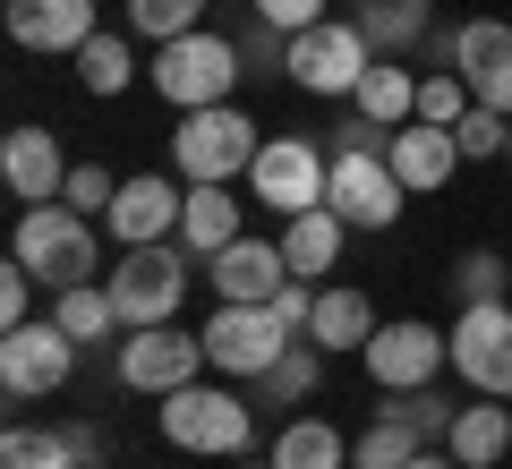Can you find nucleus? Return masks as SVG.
I'll return each mask as SVG.
<instances>
[{"mask_svg":"<svg viewBox=\"0 0 512 469\" xmlns=\"http://www.w3.org/2000/svg\"><path fill=\"white\" fill-rule=\"evenodd\" d=\"M291 282V256H282V239H231V248L214 256V290L239 307H274V290Z\"/></svg>","mask_w":512,"mask_h":469,"instance_id":"f3484780","label":"nucleus"},{"mask_svg":"<svg viewBox=\"0 0 512 469\" xmlns=\"http://www.w3.org/2000/svg\"><path fill=\"white\" fill-rule=\"evenodd\" d=\"M197 18H205V0H128V26L146 43H180V35H197Z\"/></svg>","mask_w":512,"mask_h":469,"instance_id":"473e14b6","label":"nucleus"},{"mask_svg":"<svg viewBox=\"0 0 512 469\" xmlns=\"http://www.w3.org/2000/svg\"><path fill=\"white\" fill-rule=\"evenodd\" d=\"M239 77H248V60H239V43L214 35V26H197V35H180V43H163V52H154V94H163L171 111L231 103Z\"/></svg>","mask_w":512,"mask_h":469,"instance_id":"f03ea898","label":"nucleus"},{"mask_svg":"<svg viewBox=\"0 0 512 469\" xmlns=\"http://www.w3.org/2000/svg\"><path fill=\"white\" fill-rule=\"evenodd\" d=\"M111 197H120V180H111L103 163H77V171H69V188H60V205H69V214H86V222H94V214H111Z\"/></svg>","mask_w":512,"mask_h":469,"instance_id":"c9c22d12","label":"nucleus"},{"mask_svg":"<svg viewBox=\"0 0 512 469\" xmlns=\"http://www.w3.org/2000/svg\"><path fill=\"white\" fill-rule=\"evenodd\" d=\"M248 180H256V205L265 214H316L325 205V180H333V163L316 154V137H265L256 145V163H248Z\"/></svg>","mask_w":512,"mask_h":469,"instance_id":"6e6552de","label":"nucleus"},{"mask_svg":"<svg viewBox=\"0 0 512 469\" xmlns=\"http://www.w3.org/2000/svg\"><path fill=\"white\" fill-rule=\"evenodd\" d=\"M9 35L26 52H86V35L103 26H94V0H9Z\"/></svg>","mask_w":512,"mask_h":469,"instance_id":"a211bd4d","label":"nucleus"},{"mask_svg":"<svg viewBox=\"0 0 512 469\" xmlns=\"http://www.w3.org/2000/svg\"><path fill=\"white\" fill-rule=\"evenodd\" d=\"M376 418H402V427H419L427 444H453L461 401H453V393H436V384H419V393H384V410H376Z\"/></svg>","mask_w":512,"mask_h":469,"instance_id":"c85d7f7f","label":"nucleus"},{"mask_svg":"<svg viewBox=\"0 0 512 469\" xmlns=\"http://www.w3.org/2000/svg\"><path fill=\"white\" fill-rule=\"evenodd\" d=\"M461 111H470V86H461L453 69H436V77H419V120H436V128H453Z\"/></svg>","mask_w":512,"mask_h":469,"instance_id":"e433bc0d","label":"nucleus"},{"mask_svg":"<svg viewBox=\"0 0 512 469\" xmlns=\"http://www.w3.org/2000/svg\"><path fill=\"white\" fill-rule=\"evenodd\" d=\"M171 163H180V180H188V188H231L239 171L256 163V120H248V111H231V103L180 111Z\"/></svg>","mask_w":512,"mask_h":469,"instance_id":"7ed1b4c3","label":"nucleus"},{"mask_svg":"<svg viewBox=\"0 0 512 469\" xmlns=\"http://www.w3.org/2000/svg\"><path fill=\"white\" fill-rule=\"evenodd\" d=\"M427 452V435L419 427H402V418H376V427L350 444V469H410Z\"/></svg>","mask_w":512,"mask_h":469,"instance_id":"7c9ffc66","label":"nucleus"},{"mask_svg":"<svg viewBox=\"0 0 512 469\" xmlns=\"http://www.w3.org/2000/svg\"><path fill=\"white\" fill-rule=\"evenodd\" d=\"M69 171H77V163L60 154L52 128H9V137H0V180H9V197H26V205H60Z\"/></svg>","mask_w":512,"mask_h":469,"instance_id":"dca6fc26","label":"nucleus"},{"mask_svg":"<svg viewBox=\"0 0 512 469\" xmlns=\"http://www.w3.org/2000/svg\"><path fill=\"white\" fill-rule=\"evenodd\" d=\"M453 452H461V461H470V469H495V461H504V452H512V410H504V401H495V393H478L470 410L453 418Z\"/></svg>","mask_w":512,"mask_h":469,"instance_id":"b1692460","label":"nucleus"},{"mask_svg":"<svg viewBox=\"0 0 512 469\" xmlns=\"http://www.w3.org/2000/svg\"><path fill=\"white\" fill-rule=\"evenodd\" d=\"M453 367H461L470 393L512 401V307L504 299H478L453 316Z\"/></svg>","mask_w":512,"mask_h":469,"instance_id":"9d476101","label":"nucleus"},{"mask_svg":"<svg viewBox=\"0 0 512 469\" xmlns=\"http://www.w3.org/2000/svg\"><path fill=\"white\" fill-rule=\"evenodd\" d=\"M359 35L376 43L384 60H393V52H410V43L427 35V0H359Z\"/></svg>","mask_w":512,"mask_h":469,"instance_id":"cd10ccee","label":"nucleus"},{"mask_svg":"<svg viewBox=\"0 0 512 469\" xmlns=\"http://www.w3.org/2000/svg\"><path fill=\"white\" fill-rule=\"evenodd\" d=\"M367 333H376V307H367V290H316V325H308V342L325 350H367Z\"/></svg>","mask_w":512,"mask_h":469,"instance_id":"4be33fe9","label":"nucleus"},{"mask_svg":"<svg viewBox=\"0 0 512 469\" xmlns=\"http://www.w3.org/2000/svg\"><path fill=\"white\" fill-rule=\"evenodd\" d=\"M333 154H393V128L367 120V111H350V120L333 128Z\"/></svg>","mask_w":512,"mask_h":469,"instance_id":"4c0bfd02","label":"nucleus"},{"mask_svg":"<svg viewBox=\"0 0 512 469\" xmlns=\"http://www.w3.org/2000/svg\"><path fill=\"white\" fill-rule=\"evenodd\" d=\"M111 307H120V333L171 325V307L188 299V248L180 239H154V248H120V273H111Z\"/></svg>","mask_w":512,"mask_h":469,"instance_id":"20e7f679","label":"nucleus"},{"mask_svg":"<svg viewBox=\"0 0 512 469\" xmlns=\"http://www.w3.org/2000/svg\"><path fill=\"white\" fill-rule=\"evenodd\" d=\"M367 69H376V43L359 35V18H325L308 35H291V60H282V77L308 94H359Z\"/></svg>","mask_w":512,"mask_h":469,"instance_id":"0eeeda50","label":"nucleus"},{"mask_svg":"<svg viewBox=\"0 0 512 469\" xmlns=\"http://www.w3.org/2000/svg\"><path fill=\"white\" fill-rule=\"evenodd\" d=\"M77 376V342L43 316V325H9L0 333V384L18 401H35V393H60V384Z\"/></svg>","mask_w":512,"mask_h":469,"instance_id":"f8f14e48","label":"nucleus"},{"mask_svg":"<svg viewBox=\"0 0 512 469\" xmlns=\"http://www.w3.org/2000/svg\"><path fill=\"white\" fill-rule=\"evenodd\" d=\"M367 376H376V393H419V384H436L444 367H453V333L419 325V316H393V325L367 333Z\"/></svg>","mask_w":512,"mask_h":469,"instance_id":"1a4fd4ad","label":"nucleus"},{"mask_svg":"<svg viewBox=\"0 0 512 469\" xmlns=\"http://www.w3.org/2000/svg\"><path fill=\"white\" fill-rule=\"evenodd\" d=\"M26 299H35V273L9 265V273H0V333H9V325H35V316H26Z\"/></svg>","mask_w":512,"mask_h":469,"instance_id":"ea45409f","label":"nucleus"},{"mask_svg":"<svg viewBox=\"0 0 512 469\" xmlns=\"http://www.w3.org/2000/svg\"><path fill=\"white\" fill-rule=\"evenodd\" d=\"M410 469H470V461H461L453 444H427V452H419V461H410Z\"/></svg>","mask_w":512,"mask_h":469,"instance_id":"79ce46f5","label":"nucleus"},{"mask_svg":"<svg viewBox=\"0 0 512 469\" xmlns=\"http://www.w3.org/2000/svg\"><path fill=\"white\" fill-rule=\"evenodd\" d=\"M453 137H461V163H487V154H504L512 120H504V111H487V103H470V111L453 120Z\"/></svg>","mask_w":512,"mask_h":469,"instance_id":"f704fd0d","label":"nucleus"},{"mask_svg":"<svg viewBox=\"0 0 512 469\" xmlns=\"http://www.w3.org/2000/svg\"><path fill=\"white\" fill-rule=\"evenodd\" d=\"M171 239H180L188 256H205V265H214L231 239H248V231H239V197H231V188H188L180 231H171Z\"/></svg>","mask_w":512,"mask_h":469,"instance_id":"aec40b11","label":"nucleus"},{"mask_svg":"<svg viewBox=\"0 0 512 469\" xmlns=\"http://www.w3.org/2000/svg\"><path fill=\"white\" fill-rule=\"evenodd\" d=\"M52 325L69 342H103V333H120V307L103 282H77V290H52Z\"/></svg>","mask_w":512,"mask_h":469,"instance_id":"bb28decb","label":"nucleus"},{"mask_svg":"<svg viewBox=\"0 0 512 469\" xmlns=\"http://www.w3.org/2000/svg\"><path fill=\"white\" fill-rule=\"evenodd\" d=\"M350 111H367V120H384V128L419 120V77H410V69H393V60L376 52V69L359 77V94H350Z\"/></svg>","mask_w":512,"mask_h":469,"instance_id":"a878e982","label":"nucleus"},{"mask_svg":"<svg viewBox=\"0 0 512 469\" xmlns=\"http://www.w3.org/2000/svg\"><path fill=\"white\" fill-rule=\"evenodd\" d=\"M274 469H350V444L333 418H291L274 435Z\"/></svg>","mask_w":512,"mask_h":469,"instance_id":"393cba45","label":"nucleus"},{"mask_svg":"<svg viewBox=\"0 0 512 469\" xmlns=\"http://www.w3.org/2000/svg\"><path fill=\"white\" fill-rule=\"evenodd\" d=\"M504 163H512V137H504Z\"/></svg>","mask_w":512,"mask_h":469,"instance_id":"c03bdc74","label":"nucleus"},{"mask_svg":"<svg viewBox=\"0 0 512 469\" xmlns=\"http://www.w3.org/2000/svg\"><path fill=\"white\" fill-rule=\"evenodd\" d=\"M197 342H205V359H214L222 376H239V384H256V376H265V367L282 359V350L299 342V333L282 325L274 307H239V299H222L214 316H205V333H197Z\"/></svg>","mask_w":512,"mask_h":469,"instance_id":"423d86ee","label":"nucleus"},{"mask_svg":"<svg viewBox=\"0 0 512 469\" xmlns=\"http://www.w3.org/2000/svg\"><path fill=\"white\" fill-rule=\"evenodd\" d=\"M316 384H325V350H316V342H291L265 376L248 384V401H256V410H291V401H308Z\"/></svg>","mask_w":512,"mask_h":469,"instance_id":"5701e85b","label":"nucleus"},{"mask_svg":"<svg viewBox=\"0 0 512 469\" xmlns=\"http://www.w3.org/2000/svg\"><path fill=\"white\" fill-rule=\"evenodd\" d=\"M453 77L470 86V103H487V111L512 120V26L504 18H470L453 35Z\"/></svg>","mask_w":512,"mask_h":469,"instance_id":"2eb2a0df","label":"nucleus"},{"mask_svg":"<svg viewBox=\"0 0 512 469\" xmlns=\"http://www.w3.org/2000/svg\"><path fill=\"white\" fill-rule=\"evenodd\" d=\"M504 282H512V265H504L495 248H461V265H453V307L504 299Z\"/></svg>","mask_w":512,"mask_h":469,"instance_id":"72a5a7b5","label":"nucleus"},{"mask_svg":"<svg viewBox=\"0 0 512 469\" xmlns=\"http://www.w3.org/2000/svg\"><path fill=\"white\" fill-rule=\"evenodd\" d=\"M384 163L402 171V188H410V197H427V188H444V180H453L461 137H453V128H436V120H402V128H393V154H384Z\"/></svg>","mask_w":512,"mask_h":469,"instance_id":"6ab92c4d","label":"nucleus"},{"mask_svg":"<svg viewBox=\"0 0 512 469\" xmlns=\"http://www.w3.org/2000/svg\"><path fill=\"white\" fill-rule=\"evenodd\" d=\"M18 265L35 273L43 290H77L103 273V239H94L86 214H69V205H26L18 214Z\"/></svg>","mask_w":512,"mask_h":469,"instance_id":"f257e3e1","label":"nucleus"},{"mask_svg":"<svg viewBox=\"0 0 512 469\" xmlns=\"http://www.w3.org/2000/svg\"><path fill=\"white\" fill-rule=\"evenodd\" d=\"M163 435L180 452H222V461H239L248 435H256V401L214 393V384H180V393H163Z\"/></svg>","mask_w":512,"mask_h":469,"instance_id":"39448f33","label":"nucleus"},{"mask_svg":"<svg viewBox=\"0 0 512 469\" xmlns=\"http://www.w3.org/2000/svg\"><path fill=\"white\" fill-rule=\"evenodd\" d=\"M402 171L384 163V154H333V180H325V205L350 222V231H393L402 214Z\"/></svg>","mask_w":512,"mask_h":469,"instance_id":"9b49d317","label":"nucleus"},{"mask_svg":"<svg viewBox=\"0 0 512 469\" xmlns=\"http://www.w3.org/2000/svg\"><path fill=\"white\" fill-rule=\"evenodd\" d=\"M0 469H77V452H69V435H60V427H9Z\"/></svg>","mask_w":512,"mask_h":469,"instance_id":"2f4dec72","label":"nucleus"},{"mask_svg":"<svg viewBox=\"0 0 512 469\" xmlns=\"http://www.w3.org/2000/svg\"><path fill=\"white\" fill-rule=\"evenodd\" d=\"M180 205H188V188L171 180V171H137V180H120V197H111L103 231L120 239V248H154V239L180 231Z\"/></svg>","mask_w":512,"mask_h":469,"instance_id":"ddd939ff","label":"nucleus"},{"mask_svg":"<svg viewBox=\"0 0 512 469\" xmlns=\"http://www.w3.org/2000/svg\"><path fill=\"white\" fill-rule=\"evenodd\" d=\"M239 469H274V461H239Z\"/></svg>","mask_w":512,"mask_h":469,"instance_id":"37998d69","label":"nucleus"},{"mask_svg":"<svg viewBox=\"0 0 512 469\" xmlns=\"http://www.w3.org/2000/svg\"><path fill=\"white\" fill-rule=\"evenodd\" d=\"M342 231H350V222L333 214V205H316V214H291V222H282V256H291L299 282H325V273H333V256H342Z\"/></svg>","mask_w":512,"mask_h":469,"instance_id":"412c9836","label":"nucleus"},{"mask_svg":"<svg viewBox=\"0 0 512 469\" xmlns=\"http://www.w3.org/2000/svg\"><path fill=\"white\" fill-rule=\"evenodd\" d=\"M197 367H214L205 342H188L171 325H146V333L120 342V384L128 393H180V384H197Z\"/></svg>","mask_w":512,"mask_h":469,"instance_id":"4468645a","label":"nucleus"},{"mask_svg":"<svg viewBox=\"0 0 512 469\" xmlns=\"http://www.w3.org/2000/svg\"><path fill=\"white\" fill-rule=\"evenodd\" d=\"M60 435H69V452H77V469H103V435H94V427H60Z\"/></svg>","mask_w":512,"mask_h":469,"instance_id":"a19ab883","label":"nucleus"},{"mask_svg":"<svg viewBox=\"0 0 512 469\" xmlns=\"http://www.w3.org/2000/svg\"><path fill=\"white\" fill-rule=\"evenodd\" d=\"M265 26H282V35H308V26H325V0H248Z\"/></svg>","mask_w":512,"mask_h":469,"instance_id":"58836bf2","label":"nucleus"},{"mask_svg":"<svg viewBox=\"0 0 512 469\" xmlns=\"http://www.w3.org/2000/svg\"><path fill=\"white\" fill-rule=\"evenodd\" d=\"M69 60H77V86L103 94V103L128 86V77H137V52H128L120 35H86V52H69Z\"/></svg>","mask_w":512,"mask_h":469,"instance_id":"c756f323","label":"nucleus"}]
</instances>
